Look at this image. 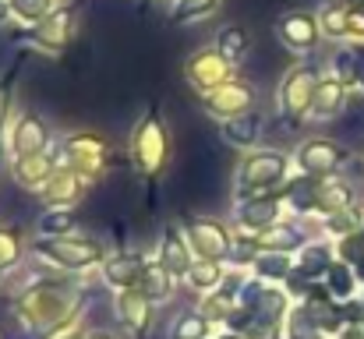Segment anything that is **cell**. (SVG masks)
<instances>
[{
    "mask_svg": "<svg viewBox=\"0 0 364 339\" xmlns=\"http://www.w3.org/2000/svg\"><path fill=\"white\" fill-rule=\"evenodd\" d=\"M290 170V156L279 149H251L237 166L234 177V202H251V198H265V195H279Z\"/></svg>",
    "mask_w": 364,
    "mask_h": 339,
    "instance_id": "6da1fadb",
    "label": "cell"
},
{
    "mask_svg": "<svg viewBox=\"0 0 364 339\" xmlns=\"http://www.w3.org/2000/svg\"><path fill=\"white\" fill-rule=\"evenodd\" d=\"M50 156H53L57 170H75V173H82L89 181H100L110 170V159H114L110 141L100 131H89V127L85 131H71L60 141H53Z\"/></svg>",
    "mask_w": 364,
    "mask_h": 339,
    "instance_id": "7a4b0ae2",
    "label": "cell"
},
{
    "mask_svg": "<svg viewBox=\"0 0 364 339\" xmlns=\"http://www.w3.org/2000/svg\"><path fill=\"white\" fill-rule=\"evenodd\" d=\"M127 156H131V166L141 177H149V181H156V177L166 173L170 156H173V145H170V131H166L163 117L156 110L138 117V124L131 131V141H127Z\"/></svg>",
    "mask_w": 364,
    "mask_h": 339,
    "instance_id": "3957f363",
    "label": "cell"
},
{
    "mask_svg": "<svg viewBox=\"0 0 364 339\" xmlns=\"http://www.w3.org/2000/svg\"><path fill=\"white\" fill-rule=\"evenodd\" d=\"M318 82H322L318 64H311V60L290 64L279 75V85H276V113L283 120H290V124H301L304 117H311V103H315Z\"/></svg>",
    "mask_w": 364,
    "mask_h": 339,
    "instance_id": "277c9868",
    "label": "cell"
},
{
    "mask_svg": "<svg viewBox=\"0 0 364 339\" xmlns=\"http://www.w3.org/2000/svg\"><path fill=\"white\" fill-rule=\"evenodd\" d=\"M36 254H43L46 262H53V265H60V269H71V272H78V269H89V265H96V262H107L103 254V244L96 240V237H82V233H64V237H39L36 244Z\"/></svg>",
    "mask_w": 364,
    "mask_h": 339,
    "instance_id": "5b68a950",
    "label": "cell"
},
{
    "mask_svg": "<svg viewBox=\"0 0 364 339\" xmlns=\"http://www.w3.org/2000/svg\"><path fill=\"white\" fill-rule=\"evenodd\" d=\"M78 36V7L75 4H60L50 18H43L32 32H28V46L43 57H64L68 46Z\"/></svg>",
    "mask_w": 364,
    "mask_h": 339,
    "instance_id": "8992f818",
    "label": "cell"
},
{
    "mask_svg": "<svg viewBox=\"0 0 364 339\" xmlns=\"http://www.w3.org/2000/svg\"><path fill=\"white\" fill-rule=\"evenodd\" d=\"M184 78L198 96H209V92H216V89H223L237 78V64H230L216 46H202L184 60Z\"/></svg>",
    "mask_w": 364,
    "mask_h": 339,
    "instance_id": "52a82bcc",
    "label": "cell"
},
{
    "mask_svg": "<svg viewBox=\"0 0 364 339\" xmlns=\"http://www.w3.org/2000/svg\"><path fill=\"white\" fill-rule=\"evenodd\" d=\"M53 149V131L43 120V113L36 110H18L7 138H4V152H11V159H25V156H43Z\"/></svg>",
    "mask_w": 364,
    "mask_h": 339,
    "instance_id": "ba28073f",
    "label": "cell"
},
{
    "mask_svg": "<svg viewBox=\"0 0 364 339\" xmlns=\"http://www.w3.org/2000/svg\"><path fill=\"white\" fill-rule=\"evenodd\" d=\"M184 233H188V240H191V247H195L198 258H209V262H230V251H234V230L223 223V220L205 216V212L188 216Z\"/></svg>",
    "mask_w": 364,
    "mask_h": 339,
    "instance_id": "9c48e42d",
    "label": "cell"
},
{
    "mask_svg": "<svg viewBox=\"0 0 364 339\" xmlns=\"http://www.w3.org/2000/svg\"><path fill=\"white\" fill-rule=\"evenodd\" d=\"M276 39L287 53H297V57H308L318 39H322V28H318V14L304 11V7H294V11H283L276 18Z\"/></svg>",
    "mask_w": 364,
    "mask_h": 339,
    "instance_id": "30bf717a",
    "label": "cell"
},
{
    "mask_svg": "<svg viewBox=\"0 0 364 339\" xmlns=\"http://www.w3.org/2000/svg\"><path fill=\"white\" fill-rule=\"evenodd\" d=\"M347 159H350V152L333 138H304L294 152L297 173H311V177H333V173H340V166Z\"/></svg>",
    "mask_w": 364,
    "mask_h": 339,
    "instance_id": "8fae6325",
    "label": "cell"
},
{
    "mask_svg": "<svg viewBox=\"0 0 364 339\" xmlns=\"http://www.w3.org/2000/svg\"><path fill=\"white\" fill-rule=\"evenodd\" d=\"M258 107V89L247 82V78H234L230 85L202 96V110L209 113L213 120H230V117H241V113H251Z\"/></svg>",
    "mask_w": 364,
    "mask_h": 339,
    "instance_id": "7c38bea8",
    "label": "cell"
},
{
    "mask_svg": "<svg viewBox=\"0 0 364 339\" xmlns=\"http://www.w3.org/2000/svg\"><path fill=\"white\" fill-rule=\"evenodd\" d=\"M92 184H96V181H89V177H82V173H75V170H57V173L46 181V188L36 195V202H43L46 209H78V205L89 198Z\"/></svg>",
    "mask_w": 364,
    "mask_h": 339,
    "instance_id": "4fadbf2b",
    "label": "cell"
},
{
    "mask_svg": "<svg viewBox=\"0 0 364 339\" xmlns=\"http://www.w3.org/2000/svg\"><path fill=\"white\" fill-rule=\"evenodd\" d=\"M287 212H290V209H287L283 195H265V198H251V202H234V223H237V230H251V233L272 230L276 223H283Z\"/></svg>",
    "mask_w": 364,
    "mask_h": 339,
    "instance_id": "5bb4252c",
    "label": "cell"
},
{
    "mask_svg": "<svg viewBox=\"0 0 364 339\" xmlns=\"http://www.w3.org/2000/svg\"><path fill=\"white\" fill-rule=\"evenodd\" d=\"M195 247H191V240H188V233L181 230L177 223H170L163 230V237H159V262L166 265V272L177 279H184L188 276V269L195 265Z\"/></svg>",
    "mask_w": 364,
    "mask_h": 339,
    "instance_id": "9a60e30c",
    "label": "cell"
},
{
    "mask_svg": "<svg viewBox=\"0 0 364 339\" xmlns=\"http://www.w3.org/2000/svg\"><path fill=\"white\" fill-rule=\"evenodd\" d=\"M53 173H57V163H53L50 152H43V156H25V159H11V181H14L25 195H39Z\"/></svg>",
    "mask_w": 364,
    "mask_h": 339,
    "instance_id": "2e32d148",
    "label": "cell"
},
{
    "mask_svg": "<svg viewBox=\"0 0 364 339\" xmlns=\"http://www.w3.org/2000/svg\"><path fill=\"white\" fill-rule=\"evenodd\" d=\"M322 181L326 177H311V173H294L287 184H283V202L294 216H311L318 212V191H322Z\"/></svg>",
    "mask_w": 364,
    "mask_h": 339,
    "instance_id": "e0dca14e",
    "label": "cell"
},
{
    "mask_svg": "<svg viewBox=\"0 0 364 339\" xmlns=\"http://www.w3.org/2000/svg\"><path fill=\"white\" fill-rule=\"evenodd\" d=\"M347 99H350V89L333 71H326L322 82H318L315 103H311V120H336L343 113V107H347Z\"/></svg>",
    "mask_w": 364,
    "mask_h": 339,
    "instance_id": "ac0fdd59",
    "label": "cell"
},
{
    "mask_svg": "<svg viewBox=\"0 0 364 339\" xmlns=\"http://www.w3.org/2000/svg\"><path fill=\"white\" fill-rule=\"evenodd\" d=\"M114 311H117V322L134 336H141L149 329V322H152V301L141 290H121Z\"/></svg>",
    "mask_w": 364,
    "mask_h": 339,
    "instance_id": "d6986e66",
    "label": "cell"
},
{
    "mask_svg": "<svg viewBox=\"0 0 364 339\" xmlns=\"http://www.w3.org/2000/svg\"><path fill=\"white\" fill-rule=\"evenodd\" d=\"M141 272H145V258L138 254H107L103 262V279L114 290H138Z\"/></svg>",
    "mask_w": 364,
    "mask_h": 339,
    "instance_id": "ffe728a7",
    "label": "cell"
},
{
    "mask_svg": "<svg viewBox=\"0 0 364 339\" xmlns=\"http://www.w3.org/2000/svg\"><path fill=\"white\" fill-rule=\"evenodd\" d=\"M262 131H265V124H262L258 110L241 113V117H230V120H223V124H220L223 141H227V145H234V149H247V152L258 145Z\"/></svg>",
    "mask_w": 364,
    "mask_h": 339,
    "instance_id": "44dd1931",
    "label": "cell"
},
{
    "mask_svg": "<svg viewBox=\"0 0 364 339\" xmlns=\"http://www.w3.org/2000/svg\"><path fill=\"white\" fill-rule=\"evenodd\" d=\"M354 198H358L354 184H350L343 173H333V177H326V181H322V191H318V212H322V216L343 212V209L358 205Z\"/></svg>",
    "mask_w": 364,
    "mask_h": 339,
    "instance_id": "7402d4cb",
    "label": "cell"
},
{
    "mask_svg": "<svg viewBox=\"0 0 364 339\" xmlns=\"http://www.w3.org/2000/svg\"><path fill=\"white\" fill-rule=\"evenodd\" d=\"M329 269H333V251H329L326 244H315V240H308V244L301 247V254H297V269H294L290 283H294V286H301V279L326 276Z\"/></svg>",
    "mask_w": 364,
    "mask_h": 339,
    "instance_id": "603a6c76",
    "label": "cell"
},
{
    "mask_svg": "<svg viewBox=\"0 0 364 339\" xmlns=\"http://www.w3.org/2000/svg\"><path fill=\"white\" fill-rule=\"evenodd\" d=\"M258 244H262V251H283V254H294V251H301V247L308 244V237H304L301 223L283 220V223H276L272 230H262V233H258Z\"/></svg>",
    "mask_w": 364,
    "mask_h": 339,
    "instance_id": "cb8c5ba5",
    "label": "cell"
},
{
    "mask_svg": "<svg viewBox=\"0 0 364 339\" xmlns=\"http://www.w3.org/2000/svg\"><path fill=\"white\" fill-rule=\"evenodd\" d=\"M60 4L57 0H7V18L18 25V28H36L43 18H50Z\"/></svg>",
    "mask_w": 364,
    "mask_h": 339,
    "instance_id": "d4e9b609",
    "label": "cell"
},
{
    "mask_svg": "<svg viewBox=\"0 0 364 339\" xmlns=\"http://www.w3.org/2000/svg\"><path fill=\"white\" fill-rule=\"evenodd\" d=\"M251 269H255V276H262V283H283V279L294 276L297 262L290 254H283V251H262L251 262Z\"/></svg>",
    "mask_w": 364,
    "mask_h": 339,
    "instance_id": "484cf974",
    "label": "cell"
},
{
    "mask_svg": "<svg viewBox=\"0 0 364 339\" xmlns=\"http://www.w3.org/2000/svg\"><path fill=\"white\" fill-rule=\"evenodd\" d=\"M213 46H216L230 64H244L247 53H251V32H247L244 25H223Z\"/></svg>",
    "mask_w": 364,
    "mask_h": 339,
    "instance_id": "4316f807",
    "label": "cell"
},
{
    "mask_svg": "<svg viewBox=\"0 0 364 339\" xmlns=\"http://www.w3.org/2000/svg\"><path fill=\"white\" fill-rule=\"evenodd\" d=\"M138 290L156 304V301H166L170 294H173V276L166 272V265L156 258V262H149L145 258V272H141V283H138Z\"/></svg>",
    "mask_w": 364,
    "mask_h": 339,
    "instance_id": "83f0119b",
    "label": "cell"
},
{
    "mask_svg": "<svg viewBox=\"0 0 364 339\" xmlns=\"http://www.w3.org/2000/svg\"><path fill=\"white\" fill-rule=\"evenodd\" d=\"M223 262H209V258H195V265L188 269V286L191 290H198V294H213V290H220V283H223Z\"/></svg>",
    "mask_w": 364,
    "mask_h": 339,
    "instance_id": "f1b7e54d",
    "label": "cell"
},
{
    "mask_svg": "<svg viewBox=\"0 0 364 339\" xmlns=\"http://www.w3.org/2000/svg\"><path fill=\"white\" fill-rule=\"evenodd\" d=\"M347 21H350V11L340 0H329L318 11V28H322L326 39H347Z\"/></svg>",
    "mask_w": 364,
    "mask_h": 339,
    "instance_id": "f546056e",
    "label": "cell"
},
{
    "mask_svg": "<svg viewBox=\"0 0 364 339\" xmlns=\"http://www.w3.org/2000/svg\"><path fill=\"white\" fill-rule=\"evenodd\" d=\"M220 4L223 0H177L173 11H170V18L177 25H195V21H205L209 14H216Z\"/></svg>",
    "mask_w": 364,
    "mask_h": 339,
    "instance_id": "4dcf8cb0",
    "label": "cell"
},
{
    "mask_svg": "<svg viewBox=\"0 0 364 339\" xmlns=\"http://www.w3.org/2000/svg\"><path fill=\"white\" fill-rule=\"evenodd\" d=\"M326 290H329V297H354V290H358V276H354V269L347 265V262H333V269L326 272Z\"/></svg>",
    "mask_w": 364,
    "mask_h": 339,
    "instance_id": "1f68e13d",
    "label": "cell"
},
{
    "mask_svg": "<svg viewBox=\"0 0 364 339\" xmlns=\"http://www.w3.org/2000/svg\"><path fill=\"white\" fill-rule=\"evenodd\" d=\"M36 226L43 237H64V233H75L78 216H75V209H46Z\"/></svg>",
    "mask_w": 364,
    "mask_h": 339,
    "instance_id": "d6a6232c",
    "label": "cell"
},
{
    "mask_svg": "<svg viewBox=\"0 0 364 339\" xmlns=\"http://www.w3.org/2000/svg\"><path fill=\"white\" fill-rule=\"evenodd\" d=\"M358 64H361V50L358 46H340L333 64H329V71L350 89V85H358Z\"/></svg>",
    "mask_w": 364,
    "mask_h": 339,
    "instance_id": "836d02e7",
    "label": "cell"
},
{
    "mask_svg": "<svg viewBox=\"0 0 364 339\" xmlns=\"http://www.w3.org/2000/svg\"><path fill=\"white\" fill-rule=\"evenodd\" d=\"M209 336V318L202 311H184L170 325V339H205Z\"/></svg>",
    "mask_w": 364,
    "mask_h": 339,
    "instance_id": "e575fe53",
    "label": "cell"
},
{
    "mask_svg": "<svg viewBox=\"0 0 364 339\" xmlns=\"http://www.w3.org/2000/svg\"><path fill=\"white\" fill-rule=\"evenodd\" d=\"M326 220V230L333 233V237H350V233H361L364 226V212L358 205H350V209H343V212H333V216H322Z\"/></svg>",
    "mask_w": 364,
    "mask_h": 339,
    "instance_id": "d590c367",
    "label": "cell"
},
{
    "mask_svg": "<svg viewBox=\"0 0 364 339\" xmlns=\"http://www.w3.org/2000/svg\"><path fill=\"white\" fill-rule=\"evenodd\" d=\"M21 251H25L21 230L18 226H0V269L18 265L21 262Z\"/></svg>",
    "mask_w": 364,
    "mask_h": 339,
    "instance_id": "8d00e7d4",
    "label": "cell"
},
{
    "mask_svg": "<svg viewBox=\"0 0 364 339\" xmlns=\"http://www.w3.org/2000/svg\"><path fill=\"white\" fill-rule=\"evenodd\" d=\"M287 336L290 339H318L322 329H318V322L308 315V308H297V311H290V318H287Z\"/></svg>",
    "mask_w": 364,
    "mask_h": 339,
    "instance_id": "74e56055",
    "label": "cell"
},
{
    "mask_svg": "<svg viewBox=\"0 0 364 339\" xmlns=\"http://www.w3.org/2000/svg\"><path fill=\"white\" fill-rule=\"evenodd\" d=\"M11 120H14V110H11V85H0V149H4V138H7Z\"/></svg>",
    "mask_w": 364,
    "mask_h": 339,
    "instance_id": "f35d334b",
    "label": "cell"
},
{
    "mask_svg": "<svg viewBox=\"0 0 364 339\" xmlns=\"http://www.w3.org/2000/svg\"><path fill=\"white\" fill-rule=\"evenodd\" d=\"M347 11H364V0H340Z\"/></svg>",
    "mask_w": 364,
    "mask_h": 339,
    "instance_id": "ab89813d",
    "label": "cell"
},
{
    "mask_svg": "<svg viewBox=\"0 0 364 339\" xmlns=\"http://www.w3.org/2000/svg\"><path fill=\"white\" fill-rule=\"evenodd\" d=\"M361 50V64H358V85L364 89V46H358Z\"/></svg>",
    "mask_w": 364,
    "mask_h": 339,
    "instance_id": "60d3db41",
    "label": "cell"
},
{
    "mask_svg": "<svg viewBox=\"0 0 364 339\" xmlns=\"http://www.w3.org/2000/svg\"><path fill=\"white\" fill-rule=\"evenodd\" d=\"M223 339H247V336H241V333H234V336H223Z\"/></svg>",
    "mask_w": 364,
    "mask_h": 339,
    "instance_id": "b9f144b4",
    "label": "cell"
},
{
    "mask_svg": "<svg viewBox=\"0 0 364 339\" xmlns=\"http://www.w3.org/2000/svg\"><path fill=\"white\" fill-rule=\"evenodd\" d=\"M0 276H4V269H0Z\"/></svg>",
    "mask_w": 364,
    "mask_h": 339,
    "instance_id": "7bdbcfd3",
    "label": "cell"
},
{
    "mask_svg": "<svg viewBox=\"0 0 364 339\" xmlns=\"http://www.w3.org/2000/svg\"><path fill=\"white\" fill-rule=\"evenodd\" d=\"M0 4H7V0H0Z\"/></svg>",
    "mask_w": 364,
    "mask_h": 339,
    "instance_id": "ee69618b",
    "label": "cell"
}]
</instances>
